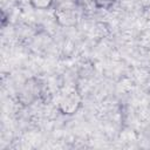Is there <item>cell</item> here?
<instances>
[{
    "label": "cell",
    "instance_id": "cell-1",
    "mask_svg": "<svg viewBox=\"0 0 150 150\" xmlns=\"http://www.w3.org/2000/svg\"><path fill=\"white\" fill-rule=\"evenodd\" d=\"M81 104V98L77 93L70 90L69 93L62 94L59 101V108L63 114H74Z\"/></svg>",
    "mask_w": 150,
    "mask_h": 150
},
{
    "label": "cell",
    "instance_id": "cell-2",
    "mask_svg": "<svg viewBox=\"0 0 150 150\" xmlns=\"http://www.w3.org/2000/svg\"><path fill=\"white\" fill-rule=\"evenodd\" d=\"M53 2H54V0H29V4L33 8L41 9V11L49 9L52 7Z\"/></svg>",
    "mask_w": 150,
    "mask_h": 150
},
{
    "label": "cell",
    "instance_id": "cell-3",
    "mask_svg": "<svg viewBox=\"0 0 150 150\" xmlns=\"http://www.w3.org/2000/svg\"><path fill=\"white\" fill-rule=\"evenodd\" d=\"M138 41H139V45L143 48L150 49V29L142 32L141 35H139V38H138Z\"/></svg>",
    "mask_w": 150,
    "mask_h": 150
},
{
    "label": "cell",
    "instance_id": "cell-4",
    "mask_svg": "<svg viewBox=\"0 0 150 150\" xmlns=\"http://www.w3.org/2000/svg\"><path fill=\"white\" fill-rule=\"evenodd\" d=\"M117 0H94V4L97 8L101 9H108L110 8Z\"/></svg>",
    "mask_w": 150,
    "mask_h": 150
}]
</instances>
